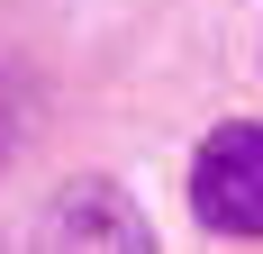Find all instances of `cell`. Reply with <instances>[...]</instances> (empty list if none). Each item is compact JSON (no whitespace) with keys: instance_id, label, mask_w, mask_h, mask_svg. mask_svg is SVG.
Wrapping results in <instances>:
<instances>
[{"instance_id":"1","label":"cell","mask_w":263,"mask_h":254,"mask_svg":"<svg viewBox=\"0 0 263 254\" xmlns=\"http://www.w3.org/2000/svg\"><path fill=\"white\" fill-rule=\"evenodd\" d=\"M191 209L209 236H263V118L209 127V146L191 154Z\"/></svg>"},{"instance_id":"2","label":"cell","mask_w":263,"mask_h":254,"mask_svg":"<svg viewBox=\"0 0 263 254\" xmlns=\"http://www.w3.org/2000/svg\"><path fill=\"white\" fill-rule=\"evenodd\" d=\"M36 236H46V245H118V254H145V245H155V227L136 218V200L118 191V182H100V173H91V182H64Z\"/></svg>"},{"instance_id":"3","label":"cell","mask_w":263,"mask_h":254,"mask_svg":"<svg viewBox=\"0 0 263 254\" xmlns=\"http://www.w3.org/2000/svg\"><path fill=\"white\" fill-rule=\"evenodd\" d=\"M0 154H9V109H0Z\"/></svg>"}]
</instances>
